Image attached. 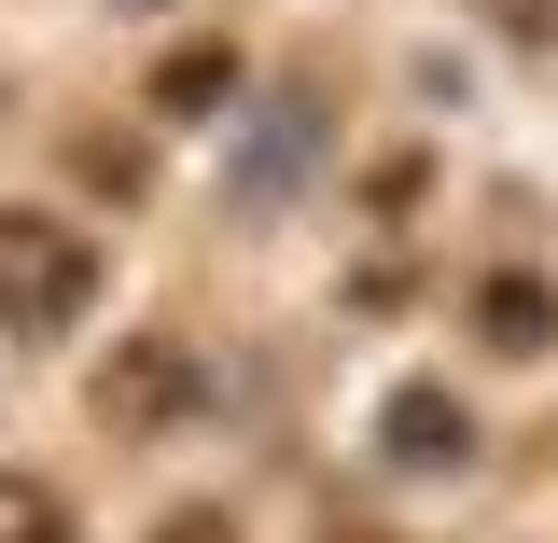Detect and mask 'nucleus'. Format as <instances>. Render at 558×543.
<instances>
[{
	"label": "nucleus",
	"mask_w": 558,
	"mask_h": 543,
	"mask_svg": "<svg viewBox=\"0 0 558 543\" xmlns=\"http://www.w3.org/2000/svg\"><path fill=\"white\" fill-rule=\"evenodd\" d=\"M475 335L502 348V362H531V348H558V293H545V279H517V266L475 279Z\"/></svg>",
	"instance_id": "6"
},
{
	"label": "nucleus",
	"mask_w": 558,
	"mask_h": 543,
	"mask_svg": "<svg viewBox=\"0 0 558 543\" xmlns=\"http://www.w3.org/2000/svg\"><path fill=\"white\" fill-rule=\"evenodd\" d=\"M154 112H182V126L238 112V42H168L154 57Z\"/></svg>",
	"instance_id": "5"
},
{
	"label": "nucleus",
	"mask_w": 558,
	"mask_h": 543,
	"mask_svg": "<svg viewBox=\"0 0 558 543\" xmlns=\"http://www.w3.org/2000/svg\"><path fill=\"white\" fill-rule=\"evenodd\" d=\"M0 543H70V502L43 474H0Z\"/></svg>",
	"instance_id": "7"
},
{
	"label": "nucleus",
	"mask_w": 558,
	"mask_h": 543,
	"mask_svg": "<svg viewBox=\"0 0 558 543\" xmlns=\"http://www.w3.org/2000/svg\"><path fill=\"white\" fill-rule=\"evenodd\" d=\"M488 28L502 42H558V0H488Z\"/></svg>",
	"instance_id": "8"
},
{
	"label": "nucleus",
	"mask_w": 558,
	"mask_h": 543,
	"mask_svg": "<svg viewBox=\"0 0 558 543\" xmlns=\"http://www.w3.org/2000/svg\"><path fill=\"white\" fill-rule=\"evenodd\" d=\"M154 543H238V516H209V502H182V516H168Z\"/></svg>",
	"instance_id": "9"
},
{
	"label": "nucleus",
	"mask_w": 558,
	"mask_h": 543,
	"mask_svg": "<svg viewBox=\"0 0 558 543\" xmlns=\"http://www.w3.org/2000/svg\"><path fill=\"white\" fill-rule=\"evenodd\" d=\"M196 405H209L196 335H126V348H112V377H98V418H112V432H182Z\"/></svg>",
	"instance_id": "2"
},
{
	"label": "nucleus",
	"mask_w": 558,
	"mask_h": 543,
	"mask_svg": "<svg viewBox=\"0 0 558 543\" xmlns=\"http://www.w3.org/2000/svg\"><path fill=\"white\" fill-rule=\"evenodd\" d=\"M98 307V237L57 209H0V335H70Z\"/></svg>",
	"instance_id": "1"
},
{
	"label": "nucleus",
	"mask_w": 558,
	"mask_h": 543,
	"mask_svg": "<svg viewBox=\"0 0 558 543\" xmlns=\"http://www.w3.org/2000/svg\"><path fill=\"white\" fill-rule=\"evenodd\" d=\"M377 460H391V474H447V460H475V418H461V391L405 377V391L377 405Z\"/></svg>",
	"instance_id": "4"
},
{
	"label": "nucleus",
	"mask_w": 558,
	"mask_h": 543,
	"mask_svg": "<svg viewBox=\"0 0 558 543\" xmlns=\"http://www.w3.org/2000/svg\"><path fill=\"white\" fill-rule=\"evenodd\" d=\"M307 168H322V98H307V84H279L266 112L238 126V153H223V196H238V209H293Z\"/></svg>",
	"instance_id": "3"
}]
</instances>
